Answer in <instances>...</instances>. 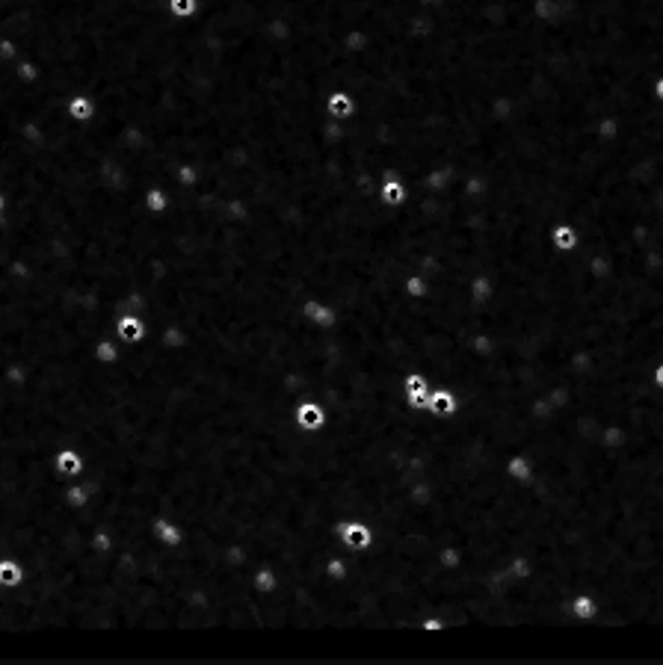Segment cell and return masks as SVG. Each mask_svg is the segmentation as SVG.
Here are the masks:
<instances>
[{"label": "cell", "mask_w": 663, "mask_h": 665, "mask_svg": "<svg viewBox=\"0 0 663 665\" xmlns=\"http://www.w3.org/2000/svg\"><path fill=\"white\" fill-rule=\"evenodd\" d=\"M332 532L341 538V544L358 550V553H365V550H370V544H373V530H370L367 521H356V518L337 521Z\"/></svg>", "instance_id": "6da1fadb"}, {"label": "cell", "mask_w": 663, "mask_h": 665, "mask_svg": "<svg viewBox=\"0 0 663 665\" xmlns=\"http://www.w3.org/2000/svg\"><path fill=\"white\" fill-rule=\"evenodd\" d=\"M293 423L305 432H320L326 426V405L314 403V399H303L293 408Z\"/></svg>", "instance_id": "7a4b0ae2"}, {"label": "cell", "mask_w": 663, "mask_h": 665, "mask_svg": "<svg viewBox=\"0 0 663 665\" xmlns=\"http://www.w3.org/2000/svg\"><path fill=\"white\" fill-rule=\"evenodd\" d=\"M430 414H435L439 420H450L453 414L459 411V396L456 391H450L447 384H439L435 391H430V405H427Z\"/></svg>", "instance_id": "3957f363"}, {"label": "cell", "mask_w": 663, "mask_h": 665, "mask_svg": "<svg viewBox=\"0 0 663 665\" xmlns=\"http://www.w3.org/2000/svg\"><path fill=\"white\" fill-rule=\"evenodd\" d=\"M504 476L516 485H527L533 479V458L527 453H512L504 461Z\"/></svg>", "instance_id": "277c9868"}, {"label": "cell", "mask_w": 663, "mask_h": 665, "mask_svg": "<svg viewBox=\"0 0 663 665\" xmlns=\"http://www.w3.org/2000/svg\"><path fill=\"white\" fill-rule=\"evenodd\" d=\"M569 615H574V618H581V621H590L598 615V600L590 592H574L569 600Z\"/></svg>", "instance_id": "5b68a950"}, {"label": "cell", "mask_w": 663, "mask_h": 665, "mask_svg": "<svg viewBox=\"0 0 663 665\" xmlns=\"http://www.w3.org/2000/svg\"><path fill=\"white\" fill-rule=\"evenodd\" d=\"M0 583L3 585H9V588H15V585H21L24 583V568L18 562H0Z\"/></svg>", "instance_id": "8992f818"}, {"label": "cell", "mask_w": 663, "mask_h": 665, "mask_svg": "<svg viewBox=\"0 0 663 665\" xmlns=\"http://www.w3.org/2000/svg\"><path fill=\"white\" fill-rule=\"evenodd\" d=\"M57 468H59V473H78L80 470V456L74 453V449H59Z\"/></svg>", "instance_id": "52a82bcc"}, {"label": "cell", "mask_w": 663, "mask_h": 665, "mask_svg": "<svg viewBox=\"0 0 663 665\" xmlns=\"http://www.w3.org/2000/svg\"><path fill=\"white\" fill-rule=\"evenodd\" d=\"M154 530H157V535L163 538V541H169V547H178V544H181V532L175 530V526H172L169 521H157V523H154Z\"/></svg>", "instance_id": "ba28073f"}, {"label": "cell", "mask_w": 663, "mask_h": 665, "mask_svg": "<svg viewBox=\"0 0 663 665\" xmlns=\"http://www.w3.org/2000/svg\"><path fill=\"white\" fill-rule=\"evenodd\" d=\"M557 243H560V248H571L574 246V231L571 228H557Z\"/></svg>", "instance_id": "9c48e42d"}, {"label": "cell", "mask_w": 663, "mask_h": 665, "mask_svg": "<svg viewBox=\"0 0 663 665\" xmlns=\"http://www.w3.org/2000/svg\"><path fill=\"white\" fill-rule=\"evenodd\" d=\"M655 387H657V391H663V364L655 370Z\"/></svg>", "instance_id": "30bf717a"}]
</instances>
